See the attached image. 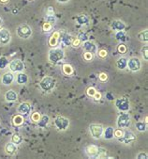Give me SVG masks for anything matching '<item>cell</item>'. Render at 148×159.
<instances>
[{"instance_id": "obj_41", "label": "cell", "mask_w": 148, "mask_h": 159, "mask_svg": "<svg viewBox=\"0 0 148 159\" xmlns=\"http://www.w3.org/2000/svg\"><path fill=\"white\" fill-rule=\"evenodd\" d=\"M98 78H100V80L102 81V82H105V81H107V79H108V75L104 74V73H101L100 74V75H98Z\"/></svg>"}, {"instance_id": "obj_15", "label": "cell", "mask_w": 148, "mask_h": 159, "mask_svg": "<svg viewBox=\"0 0 148 159\" xmlns=\"http://www.w3.org/2000/svg\"><path fill=\"white\" fill-rule=\"evenodd\" d=\"M45 20H46L47 23L49 24H55V11L54 9L52 7H49L48 10H47V13H46V16H45Z\"/></svg>"}, {"instance_id": "obj_27", "label": "cell", "mask_w": 148, "mask_h": 159, "mask_svg": "<svg viewBox=\"0 0 148 159\" xmlns=\"http://www.w3.org/2000/svg\"><path fill=\"white\" fill-rule=\"evenodd\" d=\"M138 39L141 41H145V43H147L148 41V31L147 30H145V31H142L138 34Z\"/></svg>"}, {"instance_id": "obj_26", "label": "cell", "mask_w": 148, "mask_h": 159, "mask_svg": "<svg viewBox=\"0 0 148 159\" xmlns=\"http://www.w3.org/2000/svg\"><path fill=\"white\" fill-rule=\"evenodd\" d=\"M24 123V117L23 115H16L13 118V124L16 126H20Z\"/></svg>"}, {"instance_id": "obj_33", "label": "cell", "mask_w": 148, "mask_h": 159, "mask_svg": "<svg viewBox=\"0 0 148 159\" xmlns=\"http://www.w3.org/2000/svg\"><path fill=\"white\" fill-rule=\"evenodd\" d=\"M58 33H55V35H53L51 40H50V44L52 45V46H55L56 43H57V40H58Z\"/></svg>"}, {"instance_id": "obj_51", "label": "cell", "mask_w": 148, "mask_h": 159, "mask_svg": "<svg viewBox=\"0 0 148 159\" xmlns=\"http://www.w3.org/2000/svg\"><path fill=\"white\" fill-rule=\"evenodd\" d=\"M9 0H0V2H2V3H7Z\"/></svg>"}, {"instance_id": "obj_38", "label": "cell", "mask_w": 148, "mask_h": 159, "mask_svg": "<svg viewBox=\"0 0 148 159\" xmlns=\"http://www.w3.org/2000/svg\"><path fill=\"white\" fill-rule=\"evenodd\" d=\"M40 118V113H38V112L34 113V114H32V116H31V120H33V122H36V123L39 122Z\"/></svg>"}, {"instance_id": "obj_50", "label": "cell", "mask_w": 148, "mask_h": 159, "mask_svg": "<svg viewBox=\"0 0 148 159\" xmlns=\"http://www.w3.org/2000/svg\"><path fill=\"white\" fill-rule=\"evenodd\" d=\"M2 25H3V20L1 18H0V29L2 28Z\"/></svg>"}, {"instance_id": "obj_35", "label": "cell", "mask_w": 148, "mask_h": 159, "mask_svg": "<svg viewBox=\"0 0 148 159\" xmlns=\"http://www.w3.org/2000/svg\"><path fill=\"white\" fill-rule=\"evenodd\" d=\"M106 156H107V151H106L105 149L103 148H100L98 147V156L97 157H105Z\"/></svg>"}, {"instance_id": "obj_21", "label": "cell", "mask_w": 148, "mask_h": 159, "mask_svg": "<svg viewBox=\"0 0 148 159\" xmlns=\"http://www.w3.org/2000/svg\"><path fill=\"white\" fill-rule=\"evenodd\" d=\"M28 80V77H27V75H26L24 73H19L18 75H17V78H16V81L18 84H22V85H24L25 84L26 82H27Z\"/></svg>"}, {"instance_id": "obj_32", "label": "cell", "mask_w": 148, "mask_h": 159, "mask_svg": "<svg viewBox=\"0 0 148 159\" xmlns=\"http://www.w3.org/2000/svg\"><path fill=\"white\" fill-rule=\"evenodd\" d=\"M115 38H116V40H118V41H125L126 40V34H125L123 30L117 31V33L115 34Z\"/></svg>"}, {"instance_id": "obj_49", "label": "cell", "mask_w": 148, "mask_h": 159, "mask_svg": "<svg viewBox=\"0 0 148 159\" xmlns=\"http://www.w3.org/2000/svg\"><path fill=\"white\" fill-rule=\"evenodd\" d=\"M57 1L60 2V3H66L68 1H70V0H57Z\"/></svg>"}, {"instance_id": "obj_46", "label": "cell", "mask_w": 148, "mask_h": 159, "mask_svg": "<svg viewBox=\"0 0 148 159\" xmlns=\"http://www.w3.org/2000/svg\"><path fill=\"white\" fill-rule=\"evenodd\" d=\"M137 158L138 159H146L147 158V156L145 153H140L138 156H137Z\"/></svg>"}, {"instance_id": "obj_29", "label": "cell", "mask_w": 148, "mask_h": 159, "mask_svg": "<svg viewBox=\"0 0 148 159\" xmlns=\"http://www.w3.org/2000/svg\"><path fill=\"white\" fill-rule=\"evenodd\" d=\"M63 72H64V74H65L70 75V74H73V69L70 65H69V64H64L63 65Z\"/></svg>"}, {"instance_id": "obj_9", "label": "cell", "mask_w": 148, "mask_h": 159, "mask_svg": "<svg viewBox=\"0 0 148 159\" xmlns=\"http://www.w3.org/2000/svg\"><path fill=\"white\" fill-rule=\"evenodd\" d=\"M141 61H140V59L138 58H131L128 60V69L132 72H138L141 69Z\"/></svg>"}, {"instance_id": "obj_34", "label": "cell", "mask_w": 148, "mask_h": 159, "mask_svg": "<svg viewBox=\"0 0 148 159\" xmlns=\"http://www.w3.org/2000/svg\"><path fill=\"white\" fill-rule=\"evenodd\" d=\"M78 39L81 41H83V43H85V41H88V36H87V34L85 32H80L78 35Z\"/></svg>"}, {"instance_id": "obj_30", "label": "cell", "mask_w": 148, "mask_h": 159, "mask_svg": "<svg viewBox=\"0 0 148 159\" xmlns=\"http://www.w3.org/2000/svg\"><path fill=\"white\" fill-rule=\"evenodd\" d=\"M136 128L138 129V131L140 132H143L146 130V123L143 122H138L136 123Z\"/></svg>"}, {"instance_id": "obj_25", "label": "cell", "mask_w": 148, "mask_h": 159, "mask_svg": "<svg viewBox=\"0 0 148 159\" xmlns=\"http://www.w3.org/2000/svg\"><path fill=\"white\" fill-rule=\"evenodd\" d=\"M48 123H49V117L47 115H43L42 117H40L39 122H38V123H39V126L41 127V128L46 127Z\"/></svg>"}, {"instance_id": "obj_40", "label": "cell", "mask_w": 148, "mask_h": 159, "mask_svg": "<svg viewBox=\"0 0 148 159\" xmlns=\"http://www.w3.org/2000/svg\"><path fill=\"white\" fill-rule=\"evenodd\" d=\"M87 92V94H88L90 97H93L95 95V93L97 92V90L95 89L94 88H88V89H87V92Z\"/></svg>"}, {"instance_id": "obj_14", "label": "cell", "mask_w": 148, "mask_h": 159, "mask_svg": "<svg viewBox=\"0 0 148 159\" xmlns=\"http://www.w3.org/2000/svg\"><path fill=\"white\" fill-rule=\"evenodd\" d=\"M30 111H31V105L28 103H22L18 107V112L23 116L28 115Z\"/></svg>"}, {"instance_id": "obj_10", "label": "cell", "mask_w": 148, "mask_h": 159, "mask_svg": "<svg viewBox=\"0 0 148 159\" xmlns=\"http://www.w3.org/2000/svg\"><path fill=\"white\" fill-rule=\"evenodd\" d=\"M10 41V33L6 28L0 29V44L6 45Z\"/></svg>"}, {"instance_id": "obj_24", "label": "cell", "mask_w": 148, "mask_h": 159, "mask_svg": "<svg viewBox=\"0 0 148 159\" xmlns=\"http://www.w3.org/2000/svg\"><path fill=\"white\" fill-rule=\"evenodd\" d=\"M104 133V138L105 139H112L113 138V133H115V130H113V127H107L103 131Z\"/></svg>"}, {"instance_id": "obj_20", "label": "cell", "mask_w": 148, "mask_h": 159, "mask_svg": "<svg viewBox=\"0 0 148 159\" xmlns=\"http://www.w3.org/2000/svg\"><path fill=\"white\" fill-rule=\"evenodd\" d=\"M5 98H6V100L8 102H14V101L17 100L18 95H17V93L14 92V90L10 89V90H8V92H6Z\"/></svg>"}, {"instance_id": "obj_7", "label": "cell", "mask_w": 148, "mask_h": 159, "mask_svg": "<svg viewBox=\"0 0 148 159\" xmlns=\"http://www.w3.org/2000/svg\"><path fill=\"white\" fill-rule=\"evenodd\" d=\"M89 130L92 137H94L97 139L100 138L102 136V134H103V127H102L100 124H95V123L90 124Z\"/></svg>"}, {"instance_id": "obj_13", "label": "cell", "mask_w": 148, "mask_h": 159, "mask_svg": "<svg viewBox=\"0 0 148 159\" xmlns=\"http://www.w3.org/2000/svg\"><path fill=\"white\" fill-rule=\"evenodd\" d=\"M83 48L85 49L86 52L91 53V54H95V53L97 52L96 44L92 43V41H86L83 43Z\"/></svg>"}, {"instance_id": "obj_45", "label": "cell", "mask_w": 148, "mask_h": 159, "mask_svg": "<svg viewBox=\"0 0 148 159\" xmlns=\"http://www.w3.org/2000/svg\"><path fill=\"white\" fill-rule=\"evenodd\" d=\"M81 43H82V41H80L79 39H76V40L72 41V43H71V44L73 45V47H78V46H79V44Z\"/></svg>"}, {"instance_id": "obj_36", "label": "cell", "mask_w": 148, "mask_h": 159, "mask_svg": "<svg viewBox=\"0 0 148 159\" xmlns=\"http://www.w3.org/2000/svg\"><path fill=\"white\" fill-rule=\"evenodd\" d=\"M113 136L115 137H116L117 138H118V140L119 139L122 138V136H123V131L121 130V129H117V130H115V133H113Z\"/></svg>"}, {"instance_id": "obj_19", "label": "cell", "mask_w": 148, "mask_h": 159, "mask_svg": "<svg viewBox=\"0 0 148 159\" xmlns=\"http://www.w3.org/2000/svg\"><path fill=\"white\" fill-rule=\"evenodd\" d=\"M112 28L115 30V31H121V30H124L125 28H126V25H125V24L123 22H121V21H118V20H116V21H113L112 23Z\"/></svg>"}, {"instance_id": "obj_2", "label": "cell", "mask_w": 148, "mask_h": 159, "mask_svg": "<svg viewBox=\"0 0 148 159\" xmlns=\"http://www.w3.org/2000/svg\"><path fill=\"white\" fill-rule=\"evenodd\" d=\"M40 86L41 89L43 90V92H51V90L55 88V80L54 78H52L50 76H45L42 80L40 81Z\"/></svg>"}, {"instance_id": "obj_23", "label": "cell", "mask_w": 148, "mask_h": 159, "mask_svg": "<svg viewBox=\"0 0 148 159\" xmlns=\"http://www.w3.org/2000/svg\"><path fill=\"white\" fill-rule=\"evenodd\" d=\"M76 21H77V23L79 25H86V24H88V22H89V19L88 17L86 16V15L85 14H81V15H78L77 17H76Z\"/></svg>"}, {"instance_id": "obj_16", "label": "cell", "mask_w": 148, "mask_h": 159, "mask_svg": "<svg viewBox=\"0 0 148 159\" xmlns=\"http://www.w3.org/2000/svg\"><path fill=\"white\" fill-rule=\"evenodd\" d=\"M13 80H14V75L12 73H6V74H3V76H2V84L3 85L9 86L13 82Z\"/></svg>"}, {"instance_id": "obj_17", "label": "cell", "mask_w": 148, "mask_h": 159, "mask_svg": "<svg viewBox=\"0 0 148 159\" xmlns=\"http://www.w3.org/2000/svg\"><path fill=\"white\" fill-rule=\"evenodd\" d=\"M5 151L9 156H13L17 152V146L13 142H9L5 147Z\"/></svg>"}, {"instance_id": "obj_18", "label": "cell", "mask_w": 148, "mask_h": 159, "mask_svg": "<svg viewBox=\"0 0 148 159\" xmlns=\"http://www.w3.org/2000/svg\"><path fill=\"white\" fill-rule=\"evenodd\" d=\"M86 153L91 157H97L98 152V147L95 145H89L86 147Z\"/></svg>"}, {"instance_id": "obj_39", "label": "cell", "mask_w": 148, "mask_h": 159, "mask_svg": "<svg viewBox=\"0 0 148 159\" xmlns=\"http://www.w3.org/2000/svg\"><path fill=\"white\" fill-rule=\"evenodd\" d=\"M98 56H100V58L104 59V58H106V56H107V51L104 50V49H101V50L98 51Z\"/></svg>"}, {"instance_id": "obj_28", "label": "cell", "mask_w": 148, "mask_h": 159, "mask_svg": "<svg viewBox=\"0 0 148 159\" xmlns=\"http://www.w3.org/2000/svg\"><path fill=\"white\" fill-rule=\"evenodd\" d=\"M11 141H12L14 144H21V143L23 142V138L21 135L19 134H14L12 136V138H11Z\"/></svg>"}, {"instance_id": "obj_43", "label": "cell", "mask_w": 148, "mask_h": 159, "mask_svg": "<svg viewBox=\"0 0 148 159\" xmlns=\"http://www.w3.org/2000/svg\"><path fill=\"white\" fill-rule=\"evenodd\" d=\"M52 26H53V25L49 24V23L46 22L44 24V25H43V30H44V31H50V30L52 29Z\"/></svg>"}, {"instance_id": "obj_6", "label": "cell", "mask_w": 148, "mask_h": 159, "mask_svg": "<svg viewBox=\"0 0 148 159\" xmlns=\"http://www.w3.org/2000/svg\"><path fill=\"white\" fill-rule=\"evenodd\" d=\"M55 126L58 130L64 131V130H66L68 127H69L70 122L67 118H65V117L58 116L57 118L55 120Z\"/></svg>"}, {"instance_id": "obj_47", "label": "cell", "mask_w": 148, "mask_h": 159, "mask_svg": "<svg viewBox=\"0 0 148 159\" xmlns=\"http://www.w3.org/2000/svg\"><path fill=\"white\" fill-rule=\"evenodd\" d=\"M100 97H101V95H100V92H96V93H95V95L93 96V98H94V99L95 100H96V101H98V100H100Z\"/></svg>"}, {"instance_id": "obj_5", "label": "cell", "mask_w": 148, "mask_h": 159, "mask_svg": "<svg viewBox=\"0 0 148 159\" xmlns=\"http://www.w3.org/2000/svg\"><path fill=\"white\" fill-rule=\"evenodd\" d=\"M115 107H117V109L122 112H127L130 109V102H128V99L127 98H118L115 101Z\"/></svg>"}, {"instance_id": "obj_44", "label": "cell", "mask_w": 148, "mask_h": 159, "mask_svg": "<svg viewBox=\"0 0 148 159\" xmlns=\"http://www.w3.org/2000/svg\"><path fill=\"white\" fill-rule=\"evenodd\" d=\"M92 58H93V54H91V53L86 52V53H85V55H83V59L85 60H91Z\"/></svg>"}, {"instance_id": "obj_12", "label": "cell", "mask_w": 148, "mask_h": 159, "mask_svg": "<svg viewBox=\"0 0 148 159\" xmlns=\"http://www.w3.org/2000/svg\"><path fill=\"white\" fill-rule=\"evenodd\" d=\"M135 138H136V137H135L134 133H132V132H130V131H126L125 133H123L122 138H121L119 140L124 141L126 144H128V143L134 141Z\"/></svg>"}, {"instance_id": "obj_11", "label": "cell", "mask_w": 148, "mask_h": 159, "mask_svg": "<svg viewBox=\"0 0 148 159\" xmlns=\"http://www.w3.org/2000/svg\"><path fill=\"white\" fill-rule=\"evenodd\" d=\"M58 36H59L60 41H61L65 45H70L71 43H72L73 39H72V37H71L70 34L67 33L65 31H62V32L59 33Z\"/></svg>"}, {"instance_id": "obj_8", "label": "cell", "mask_w": 148, "mask_h": 159, "mask_svg": "<svg viewBox=\"0 0 148 159\" xmlns=\"http://www.w3.org/2000/svg\"><path fill=\"white\" fill-rule=\"evenodd\" d=\"M9 66L12 73H21L22 71H24L25 68L24 63L20 59H13L12 61H10Z\"/></svg>"}, {"instance_id": "obj_37", "label": "cell", "mask_w": 148, "mask_h": 159, "mask_svg": "<svg viewBox=\"0 0 148 159\" xmlns=\"http://www.w3.org/2000/svg\"><path fill=\"white\" fill-rule=\"evenodd\" d=\"M143 56L145 58V60H148V46H145L142 49Z\"/></svg>"}, {"instance_id": "obj_3", "label": "cell", "mask_w": 148, "mask_h": 159, "mask_svg": "<svg viewBox=\"0 0 148 159\" xmlns=\"http://www.w3.org/2000/svg\"><path fill=\"white\" fill-rule=\"evenodd\" d=\"M17 34L22 39H28L32 34V29L28 25L22 24L17 28Z\"/></svg>"}, {"instance_id": "obj_31", "label": "cell", "mask_w": 148, "mask_h": 159, "mask_svg": "<svg viewBox=\"0 0 148 159\" xmlns=\"http://www.w3.org/2000/svg\"><path fill=\"white\" fill-rule=\"evenodd\" d=\"M9 64V60L6 56H1L0 58V69H5Z\"/></svg>"}, {"instance_id": "obj_22", "label": "cell", "mask_w": 148, "mask_h": 159, "mask_svg": "<svg viewBox=\"0 0 148 159\" xmlns=\"http://www.w3.org/2000/svg\"><path fill=\"white\" fill-rule=\"evenodd\" d=\"M116 65H117V68L120 70L126 69L127 66H128V59L126 58L118 59V60H117V62H116Z\"/></svg>"}, {"instance_id": "obj_1", "label": "cell", "mask_w": 148, "mask_h": 159, "mask_svg": "<svg viewBox=\"0 0 148 159\" xmlns=\"http://www.w3.org/2000/svg\"><path fill=\"white\" fill-rule=\"evenodd\" d=\"M64 59V51L60 48H53L49 51V60L56 64Z\"/></svg>"}, {"instance_id": "obj_4", "label": "cell", "mask_w": 148, "mask_h": 159, "mask_svg": "<svg viewBox=\"0 0 148 159\" xmlns=\"http://www.w3.org/2000/svg\"><path fill=\"white\" fill-rule=\"evenodd\" d=\"M130 117L126 112L121 113L117 119V126L119 128H127L130 126Z\"/></svg>"}, {"instance_id": "obj_42", "label": "cell", "mask_w": 148, "mask_h": 159, "mask_svg": "<svg viewBox=\"0 0 148 159\" xmlns=\"http://www.w3.org/2000/svg\"><path fill=\"white\" fill-rule=\"evenodd\" d=\"M118 51L121 53V54H124V53L127 52V46L125 44H120L118 46Z\"/></svg>"}, {"instance_id": "obj_48", "label": "cell", "mask_w": 148, "mask_h": 159, "mask_svg": "<svg viewBox=\"0 0 148 159\" xmlns=\"http://www.w3.org/2000/svg\"><path fill=\"white\" fill-rule=\"evenodd\" d=\"M108 100H113V96L112 95V93H107V95H106Z\"/></svg>"}]
</instances>
